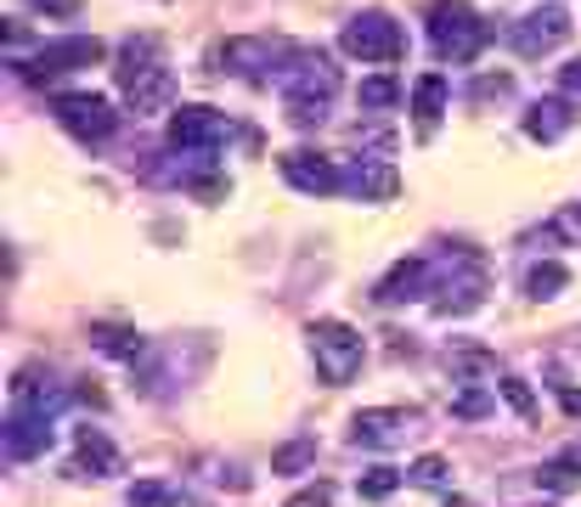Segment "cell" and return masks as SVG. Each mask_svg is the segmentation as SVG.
Returning a JSON list of instances; mask_svg holds the SVG:
<instances>
[{
	"label": "cell",
	"instance_id": "obj_40",
	"mask_svg": "<svg viewBox=\"0 0 581 507\" xmlns=\"http://www.w3.org/2000/svg\"><path fill=\"white\" fill-rule=\"evenodd\" d=\"M446 507H469V501H463V496H452V501H446Z\"/></svg>",
	"mask_w": 581,
	"mask_h": 507
},
{
	"label": "cell",
	"instance_id": "obj_5",
	"mask_svg": "<svg viewBox=\"0 0 581 507\" xmlns=\"http://www.w3.org/2000/svg\"><path fill=\"white\" fill-rule=\"evenodd\" d=\"M434 311L441 316H469L480 311V299H486V266H480V254H452L446 266H434Z\"/></svg>",
	"mask_w": 581,
	"mask_h": 507
},
{
	"label": "cell",
	"instance_id": "obj_33",
	"mask_svg": "<svg viewBox=\"0 0 581 507\" xmlns=\"http://www.w3.org/2000/svg\"><path fill=\"white\" fill-rule=\"evenodd\" d=\"M548 231H553V237H575V242H581V203H570V209H559Z\"/></svg>",
	"mask_w": 581,
	"mask_h": 507
},
{
	"label": "cell",
	"instance_id": "obj_34",
	"mask_svg": "<svg viewBox=\"0 0 581 507\" xmlns=\"http://www.w3.org/2000/svg\"><path fill=\"white\" fill-rule=\"evenodd\" d=\"M452 373H492V355H480V349H469V355H458V362H452Z\"/></svg>",
	"mask_w": 581,
	"mask_h": 507
},
{
	"label": "cell",
	"instance_id": "obj_12",
	"mask_svg": "<svg viewBox=\"0 0 581 507\" xmlns=\"http://www.w3.org/2000/svg\"><path fill=\"white\" fill-rule=\"evenodd\" d=\"M282 57H288V45L282 40H266V34H244V40H226L220 45V63L232 74H244V79H277Z\"/></svg>",
	"mask_w": 581,
	"mask_h": 507
},
{
	"label": "cell",
	"instance_id": "obj_15",
	"mask_svg": "<svg viewBox=\"0 0 581 507\" xmlns=\"http://www.w3.org/2000/svg\"><path fill=\"white\" fill-rule=\"evenodd\" d=\"M345 192L362 197V203H390L401 192V175H396V164H384V159H351L345 164Z\"/></svg>",
	"mask_w": 581,
	"mask_h": 507
},
{
	"label": "cell",
	"instance_id": "obj_16",
	"mask_svg": "<svg viewBox=\"0 0 581 507\" xmlns=\"http://www.w3.org/2000/svg\"><path fill=\"white\" fill-rule=\"evenodd\" d=\"M429 288H434V266L429 260H396L390 277L373 288V299L378 304H407V299H423Z\"/></svg>",
	"mask_w": 581,
	"mask_h": 507
},
{
	"label": "cell",
	"instance_id": "obj_39",
	"mask_svg": "<svg viewBox=\"0 0 581 507\" xmlns=\"http://www.w3.org/2000/svg\"><path fill=\"white\" fill-rule=\"evenodd\" d=\"M564 463H570V468H581V445H570V451H564Z\"/></svg>",
	"mask_w": 581,
	"mask_h": 507
},
{
	"label": "cell",
	"instance_id": "obj_32",
	"mask_svg": "<svg viewBox=\"0 0 581 507\" xmlns=\"http://www.w3.org/2000/svg\"><path fill=\"white\" fill-rule=\"evenodd\" d=\"M288 119H294L300 130H316L327 119V101H288Z\"/></svg>",
	"mask_w": 581,
	"mask_h": 507
},
{
	"label": "cell",
	"instance_id": "obj_38",
	"mask_svg": "<svg viewBox=\"0 0 581 507\" xmlns=\"http://www.w3.org/2000/svg\"><path fill=\"white\" fill-rule=\"evenodd\" d=\"M564 412H570V418H581V389H564Z\"/></svg>",
	"mask_w": 581,
	"mask_h": 507
},
{
	"label": "cell",
	"instance_id": "obj_24",
	"mask_svg": "<svg viewBox=\"0 0 581 507\" xmlns=\"http://www.w3.org/2000/svg\"><path fill=\"white\" fill-rule=\"evenodd\" d=\"M537 485H542V490H553V496H575V490H581V468H570L564 456H553V463H542V468H537Z\"/></svg>",
	"mask_w": 581,
	"mask_h": 507
},
{
	"label": "cell",
	"instance_id": "obj_18",
	"mask_svg": "<svg viewBox=\"0 0 581 507\" xmlns=\"http://www.w3.org/2000/svg\"><path fill=\"white\" fill-rule=\"evenodd\" d=\"M74 445H79V456L68 463V479H85V468H90V474H119V451L108 445L103 429H79Z\"/></svg>",
	"mask_w": 581,
	"mask_h": 507
},
{
	"label": "cell",
	"instance_id": "obj_31",
	"mask_svg": "<svg viewBox=\"0 0 581 507\" xmlns=\"http://www.w3.org/2000/svg\"><path fill=\"white\" fill-rule=\"evenodd\" d=\"M559 96L570 101L575 114H581V57H570V63L559 68Z\"/></svg>",
	"mask_w": 581,
	"mask_h": 507
},
{
	"label": "cell",
	"instance_id": "obj_25",
	"mask_svg": "<svg viewBox=\"0 0 581 507\" xmlns=\"http://www.w3.org/2000/svg\"><path fill=\"white\" fill-rule=\"evenodd\" d=\"M407 479H412V485H423V490H446V485H452V463L429 451V456H418V463L407 468Z\"/></svg>",
	"mask_w": 581,
	"mask_h": 507
},
{
	"label": "cell",
	"instance_id": "obj_2",
	"mask_svg": "<svg viewBox=\"0 0 581 507\" xmlns=\"http://www.w3.org/2000/svg\"><path fill=\"white\" fill-rule=\"evenodd\" d=\"M429 45L441 63H474L492 40V23L480 18L469 0H429Z\"/></svg>",
	"mask_w": 581,
	"mask_h": 507
},
{
	"label": "cell",
	"instance_id": "obj_11",
	"mask_svg": "<svg viewBox=\"0 0 581 507\" xmlns=\"http://www.w3.org/2000/svg\"><path fill=\"white\" fill-rule=\"evenodd\" d=\"M277 170H282V181H288V186H294V192H305V197L345 192V170H338L333 159H322V152H311V147L282 152V159H277Z\"/></svg>",
	"mask_w": 581,
	"mask_h": 507
},
{
	"label": "cell",
	"instance_id": "obj_20",
	"mask_svg": "<svg viewBox=\"0 0 581 507\" xmlns=\"http://www.w3.org/2000/svg\"><path fill=\"white\" fill-rule=\"evenodd\" d=\"M90 344L103 349V355H114V362H141V355H148V338H141L136 327H125V322H96L90 327Z\"/></svg>",
	"mask_w": 581,
	"mask_h": 507
},
{
	"label": "cell",
	"instance_id": "obj_36",
	"mask_svg": "<svg viewBox=\"0 0 581 507\" xmlns=\"http://www.w3.org/2000/svg\"><path fill=\"white\" fill-rule=\"evenodd\" d=\"M288 507H333V485H311L305 496H294Z\"/></svg>",
	"mask_w": 581,
	"mask_h": 507
},
{
	"label": "cell",
	"instance_id": "obj_19",
	"mask_svg": "<svg viewBox=\"0 0 581 507\" xmlns=\"http://www.w3.org/2000/svg\"><path fill=\"white\" fill-rule=\"evenodd\" d=\"M570 101L564 96H548V101H530V108H525V136L530 141H559L564 130H570Z\"/></svg>",
	"mask_w": 581,
	"mask_h": 507
},
{
	"label": "cell",
	"instance_id": "obj_7",
	"mask_svg": "<svg viewBox=\"0 0 581 507\" xmlns=\"http://www.w3.org/2000/svg\"><path fill=\"white\" fill-rule=\"evenodd\" d=\"M338 45H345L351 57H362V63H396L407 51V34H401V23L390 12H356L345 23V34H338Z\"/></svg>",
	"mask_w": 581,
	"mask_h": 507
},
{
	"label": "cell",
	"instance_id": "obj_22",
	"mask_svg": "<svg viewBox=\"0 0 581 507\" xmlns=\"http://www.w3.org/2000/svg\"><path fill=\"white\" fill-rule=\"evenodd\" d=\"M564 288H570V271H564L559 260H542V266L525 271V293H530V299H559Z\"/></svg>",
	"mask_w": 581,
	"mask_h": 507
},
{
	"label": "cell",
	"instance_id": "obj_8",
	"mask_svg": "<svg viewBox=\"0 0 581 507\" xmlns=\"http://www.w3.org/2000/svg\"><path fill=\"white\" fill-rule=\"evenodd\" d=\"M232 141V119L220 108H204V101H186V108L170 114V147L175 152H198V159H209L215 147Z\"/></svg>",
	"mask_w": 581,
	"mask_h": 507
},
{
	"label": "cell",
	"instance_id": "obj_28",
	"mask_svg": "<svg viewBox=\"0 0 581 507\" xmlns=\"http://www.w3.org/2000/svg\"><path fill=\"white\" fill-rule=\"evenodd\" d=\"M125 507H175V485L170 479H136Z\"/></svg>",
	"mask_w": 581,
	"mask_h": 507
},
{
	"label": "cell",
	"instance_id": "obj_27",
	"mask_svg": "<svg viewBox=\"0 0 581 507\" xmlns=\"http://www.w3.org/2000/svg\"><path fill=\"white\" fill-rule=\"evenodd\" d=\"M356 490H362V501H390L401 490V468H367Z\"/></svg>",
	"mask_w": 581,
	"mask_h": 507
},
{
	"label": "cell",
	"instance_id": "obj_4",
	"mask_svg": "<svg viewBox=\"0 0 581 507\" xmlns=\"http://www.w3.org/2000/svg\"><path fill=\"white\" fill-rule=\"evenodd\" d=\"M311 355H316V373H322V384H351L356 373H362V362H367V349H362V333L351 327V322H311Z\"/></svg>",
	"mask_w": 581,
	"mask_h": 507
},
{
	"label": "cell",
	"instance_id": "obj_35",
	"mask_svg": "<svg viewBox=\"0 0 581 507\" xmlns=\"http://www.w3.org/2000/svg\"><path fill=\"white\" fill-rule=\"evenodd\" d=\"M34 12H45V18H74L79 12V0H29Z\"/></svg>",
	"mask_w": 581,
	"mask_h": 507
},
{
	"label": "cell",
	"instance_id": "obj_37",
	"mask_svg": "<svg viewBox=\"0 0 581 507\" xmlns=\"http://www.w3.org/2000/svg\"><path fill=\"white\" fill-rule=\"evenodd\" d=\"M74 395H79L85 406H96V412H103V406H108V395H103V389H96V384H79Z\"/></svg>",
	"mask_w": 581,
	"mask_h": 507
},
{
	"label": "cell",
	"instance_id": "obj_23",
	"mask_svg": "<svg viewBox=\"0 0 581 507\" xmlns=\"http://www.w3.org/2000/svg\"><path fill=\"white\" fill-rule=\"evenodd\" d=\"M396 101H401V79L396 74H367L362 79V108L384 114V108H396Z\"/></svg>",
	"mask_w": 581,
	"mask_h": 507
},
{
	"label": "cell",
	"instance_id": "obj_30",
	"mask_svg": "<svg viewBox=\"0 0 581 507\" xmlns=\"http://www.w3.org/2000/svg\"><path fill=\"white\" fill-rule=\"evenodd\" d=\"M452 412H458V418H486V412H492V395L469 384V389H463V395L452 400Z\"/></svg>",
	"mask_w": 581,
	"mask_h": 507
},
{
	"label": "cell",
	"instance_id": "obj_29",
	"mask_svg": "<svg viewBox=\"0 0 581 507\" xmlns=\"http://www.w3.org/2000/svg\"><path fill=\"white\" fill-rule=\"evenodd\" d=\"M497 395L514 406V412H519L525 423L537 418V395H530V384H525V378H514V373H508V378H497Z\"/></svg>",
	"mask_w": 581,
	"mask_h": 507
},
{
	"label": "cell",
	"instance_id": "obj_10",
	"mask_svg": "<svg viewBox=\"0 0 581 507\" xmlns=\"http://www.w3.org/2000/svg\"><path fill=\"white\" fill-rule=\"evenodd\" d=\"M570 12L564 7H542V12H525L514 29H508V45L519 51L525 63H537V57H548V51H559L564 40H570Z\"/></svg>",
	"mask_w": 581,
	"mask_h": 507
},
{
	"label": "cell",
	"instance_id": "obj_14",
	"mask_svg": "<svg viewBox=\"0 0 581 507\" xmlns=\"http://www.w3.org/2000/svg\"><path fill=\"white\" fill-rule=\"evenodd\" d=\"M63 400H68V389H63L52 373H40V367H23V373L12 378V412L57 418V412H63Z\"/></svg>",
	"mask_w": 581,
	"mask_h": 507
},
{
	"label": "cell",
	"instance_id": "obj_1",
	"mask_svg": "<svg viewBox=\"0 0 581 507\" xmlns=\"http://www.w3.org/2000/svg\"><path fill=\"white\" fill-rule=\"evenodd\" d=\"M125 101H130V114H159L164 101L175 96V74L164 63V45L153 34H130L119 45V68H114Z\"/></svg>",
	"mask_w": 581,
	"mask_h": 507
},
{
	"label": "cell",
	"instance_id": "obj_6",
	"mask_svg": "<svg viewBox=\"0 0 581 507\" xmlns=\"http://www.w3.org/2000/svg\"><path fill=\"white\" fill-rule=\"evenodd\" d=\"M277 90L288 101H333L338 68H333L327 51H288L282 68H277Z\"/></svg>",
	"mask_w": 581,
	"mask_h": 507
},
{
	"label": "cell",
	"instance_id": "obj_13",
	"mask_svg": "<svg viewBox=\"0 0 581 507\" xmlns=\"http://www.w3.org/2000/svg\"><path fill=\"white\" fill-rule=\"evenodd\" d=\"M412 423H418L412 406H367V412H356V418H351V440H356V445L384 451V445H396Z\"/></svg>",
	"mask_w": 581,
	"mask_h": 507
},
{
	"label": "cell",
	"instance_id": "obj_3",
	"mask_svg": "<svg viewBox=\"0 0 581 507\" xmlns=\"http://www.w3.org/2000/svg\"><path fill=\"white\" fill-rule=\"evenodd\" d=\"M108 57V45L96 34H63V40H40L34 57H12V68L29 79V85H45L57 74H79V68H96Z\"/></svg>",
	"mask_w": 581,
	"mask_h": 507
},
{
	"label": "cell",
	"instance_id": "obj_9",
	"mask_svg": "<svg viewBox=\"0 0 581 507\" xmlns=\"http://www.w3.org/2000/svg\"><path fill=\"white\" fill-rule=\"evenodd\" d=\"M52 114H57V125H63L74 141H108V136L119 130L114 101L96 96V90H68V96H57Z\"/></svg>",
	"mask_w": 581,
	"mask_h": 507
},
{
	"label": "cell",
	"instance_id": "obj_21",
	"mask_svg": "<svg viewBox=\"0 0 581 507\" xmlns=\"http://www.w3.org/2000/svg\"><path fill=\"white\" fill-rule=\"evenodd\" d=\"M446 96H452V90H446V74H423V79L412 85V114H418L423 130L446 114Z\"/></svg>",
	"mask_w": 581,
	"mask_h": 507
},
{
	"label": "cell",
	"instance_id": "obj_26",
	"mask_svg": "<svg viewBox=\"0 0 581 507\" xmlns=\"http://www.w3.org/2000/svg\"><path fill=\"white\" fill-rule=\"evenodd\" d=\"M316 463V445L311 440H288L277 456H271V474H305Z\"/></svg>",
	"mask_w": 581,
	"mask_h": 507
},
{
	"label": "cell",
	"instance_id": "obj_17",
	"mask_svg": "<svg viewBox=\"0 0 581 507\" xmlns=\"http://www.w3.org/2000/svg\"><path fill=\"white\" fill-rule=\"evenodd\" d=\"M7 451L18 456V463H29V456H45V451H52V418L12 412V418H7Z\"/></svg>",
	"mask_w": 581,
	"mask_h": 507
}]
</instances>
